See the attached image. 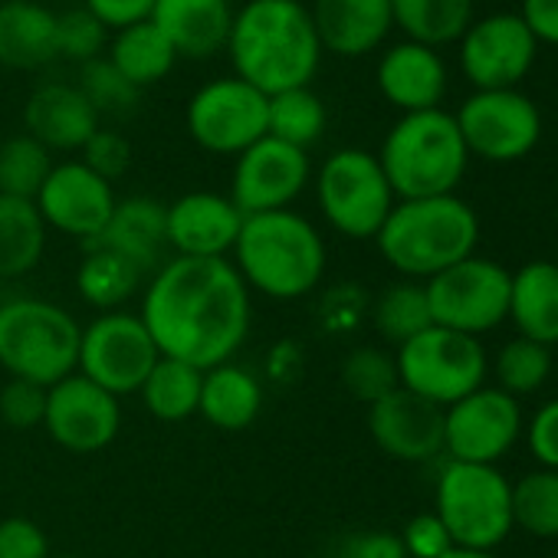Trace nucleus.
<instances>
[{
  "instance_id": "nucleus-42",
  "label": "nucleus",
  "mask_w": 558,
  "mask_h": 558,
  "mask_svg": "<svg viewBox=\"0 0 558 558\" xmlns=\"http://www.w3.org/2000/svg\"><path fill=\"white\" fill-rule=\"evenodd\" d=\"M44 414H47V388L21 378H11L0 388V421L11 430L44 427Z\"/></svg>"
},
{
  "instance_id": "nucleus-10",
  "label": "nucleus",
  "mask_w": 558,
  "mask_h": 558,
  "mask_svg": "<svg viewBox=\"0 0 558 558\" xmlns=\"http://www.w3.org/2000/svg\"><path fill=\"white\" fill-rule=\"evenodd\" d=\"M509 287L512 272L483 256H466L424 283L434 326L473 339L509 319Z\"/></svg>"
},
{
  "instance_id": "nucleus-48",
  "label": "nucleus",
  "mask_w": 558,
  "mask_h": 558,
  "mask_svg": "<svg viewBox=\"0 0 558 558\" xmlns=\"http://www.w3.org/2000/svg\"><path fill=\"white\" fill-rule=\"evenodd\" d=\"M151 4H155V0H83V8L112 34L122 31V27L148 21Z\"/></svg>"
},
{
  "instance_id": "nucleus-43",
  "label": "nucleus",
  "mask_w": 558,
  "mask_h": 558,
  "mask_svg": "<svg viewBox=\"0 0 558 558\" xmlns=\"http://www.w3.org/2000/svg\"><path fill=\"white\" fill-rule=\"evenodd\" d=\"M80 161L112 184V181H119L132 168V142L122 132L99 125L96 135L83 145V158Z\"/></svg>"
},
{
  "instance_id": "nucleus-40",
  "label": "nucleus",
  "mask_w": 558,
  "mask_h": 558,
  "mask_svg": "<svg viewBox=\"0 0 558 558\" xmlns=\"http://www.w3.org/2000/svg\"><path fill=\"white\" fill-rule=\"evenodd\" d=\"M76 86L83 89L89 106L99 112V119L102 116H129L138 109V99H142V89H135L106 57L83 63Z\"/></svg>"
},
{
  "instance_id": "nucleus-27",
  "label": "nucleus",
  "mask_w": 558,
  "mask_h": 558,
  "mask_svg": "<svg viewBox=\"0 0 558 558\" xmlns=\"http://www.w3.org/2000/svg\"><path fill=\"white\" fill-rule=\"evenodd\" d=\"M509 319L522 339L545 349L558 345V263L532 259L512 272Z\"/></svg>"
},
{
  "instance_id": "nucleus-24",
  "label": "nucleus",
  "mask_w": 558,
  "mask_h": 558,
  "mask_svg": "<svg viewBox=\"0 0 558 558\" xmlns=\"http://www.w3.org/2000/svg\"><path fill=\"white\" fill-rule=\"evenodd\" d=\"M148 21L168 37L178 57L207 60L227 50L233 4L230 0H155Z\"/></svg>"
},
{
  "instance_id": "nucleus-49",
  "label": "nucleus",
  "mask_w": 558,
  "mask_h": 558,
  "mask_svg": "<svg viewBox=\"0 0 558 558\" xmlns=\"http://www.w3.org/2000/svg\"><path fill=\"white\" fill-rule=\"evenodd\" d=\"M519 17L538 44L558 47V0H522Z\"/></svg>"
},
{
  "instance_id": "nucleus-3",
  "label": "nucleus",
  "mask_w": 558,
  "mask_h": 558,
  "mask_svg": "<svg viewBox=\"0 0 558 558\" xmlns=\"http://www.w3.org/2000/svg\"><path fill=\"white\" fill-rule=\"evenodd\" d=\"M233 266L246 290L290 303L310 296L326 272V240L293 207L243 217L233 243Z\"/></svg>"
},
{
  "instance_id": "nucleus-25",
  "label": "nucleus",
  "mask_w": 558,
  "mask_h": 558,
  "mask_svg": "<svg viewBox=\"0 0 558 558\" xmlns=\"http://www.w3.org/2000/svg\"><path fill=\"white\" fill-rule=\"evenodd\" d=\"M83 246H102L125 259H132L145 276H151L161 266V253L168 250L165 236V204L155 197H125L116 201V210L102 233Z\"/></svg>"
},
{
  "instance_id": "nucleus-6",
  "label": "nucleus",
  "mask_w": 558,
  "mask_h": 558,
  "mask_svg": "<svg viewBox=\"0 0 558 558\" xmlns=\"http://www.w3.org/2000/svg\"><path fill=\"white\" fill-rule=\"evenodd\" d=\"M83 329L57 303L17 296L0 303V368L11 378L53 388L80 372Z\"/></svg>"
},
{
  "instance_id": "nucleus-12",
  "label": "nucleus",
  "mask_w": 558,
  "mask_h": 558,
  "mask_svg": "<svg viewBox=\"0 0 558 558\" xmlns=\"http://www.w3.org/2000/svg\"><path fill=\"white\" fill-rule=\"evenodd\" d=\"M269 96L243 83L240 76H220L204 83L184 112L191 138L210 155L236 158L266 135Z\"/></svg>"
},
{
  "instance_id": "nucleus-39",
  "label": "nucleus",
  "mask_w": 558,
  "mask_h": 558,
  "mask_svg": "<svg viewBox=\"0 0 558 558\" xmlns=\"http://www.w3.org/2000/svg\"><path fill=\"white\" fill-rule=\"evenodd\" d=\"M342 385L355 401L375 404L385 395H391L395 388H401L398 362H395V355H388L378 345H359L342 362Z\"/></svg>"
},
{
  "instance_id": "nucleus-26",
  "label": "nucleus",
  "mask_w": 558,
  "mask_h": 558,
  "mask_svg": "<svg viewBox=\"0 0 558 558\" xmlns=\"http://www.w3.org/2000/svg\"><path fill=\"white\" fill-rule=\"evenodd\" d=\"M57 57V14L40 0H4L0 4V66L27 73L50 66Z\"/></svg>"
},
{
  "instance_id": "nucleus-23",
  "label": "nucleus",
  "mask_w": 558,
  "mask_h": 558,
  "mask_svg": "<svg viewBox=\"0 0 558 558\" xmlns=\"http://www.w3.org/2000/svg\"><path fill=\"white\" fill-rule=\"evenodd\" d=\"M310 14L323 53L336 57H368L395 27L391 0H313Z\"/></svg>"
},
{
  "instance_id": "nucleus-35",
  "label": "nucleus",
  "mask_w": 558,
  "mask_h": 558,
  "mask_svg": "<svg viewBox=\"0 0 558 558\" xmlns=\"http://www.w3.org/2000/svg\"><path fill=\"white\" fill-rule=\"evenodd\" d=\"M326 102L310 89H290V93H279L269 96V109H266V135L296 145L303 151H310L323 132H326Z\"/></svg>"
},
{
  "instance_id": "nucleus-33",
  "label": "nucleus",
  "mask_w": 558,
  "mask_h": 558,
  "mask_svg": "<svg viewBox=\"0 0 558 558\" xmlns=\"http://www.w3.org/2000/svg\"><path fill=\"white\" fill-rule=\"evenodd\" d=\"M83 250H86V256L76 272L80 296L93 310L116 313L122 303H129L135 296L145 272L132 259H125L112 250H102V246H83Z\"/></svg>"
},
{
  "instance_id": "nucleus-4",
  "label": "nucleus",
  "mask_w": 558,
  "mask_h": 558,
  "mask_svg": "<svg viewBox=\"0 0 558 558\" xmlns=\"http://www.w3.org/2000/svg\"><path fill=\"white\" fill-rule=\"evenodd\" d=\"M375 243L388 266L421 283L473 256L480 243V217L457 194L398 201Z\"/></svg>"
},
{
  "instance_id": "nucleus-38",
  "label": "nucleus",
  "mask_w": 558,
  "mask_h": 558,
  "mask_svg": "<svg viewBox=\"0 0 558 558\" xmlns=\"http://www.w3.org/2000/svg\"><path fill=\"white\" fill-rule=\"evenodd\" d=\"M493 375H496V388L512 395L515 401L522 395H535L548 375H551V352L532 339L515 336L512 342H506L493 362Z\"/></svg>"
},
{
  "instance_id": "nucleus-5",
  "label": "nucleus",
  "mask_w": 558,
  "mask_h": 558,
  "mask_svg": "<svg viewBox=\"0 0 558 558\" xmlns=\"http://www.w3.org/2000/svg\"><path fill=\"white\" fill-rule=\"evenodd\" d=\"M381 171L398 201L453 194L466 174L470 151L457 119L444 109L401 116L381 142Z\"/></svg>"
},
{
  "instance_id": "nucleus-50",
  "label": "nucleus",
  "mask_w": 558,
  "mask_h": 558,
  "mask_svg": "<svg viewBox=\"0 0 558 558\" xmlns=\"http://www.w3.org/2000/svg\"><path fill=\"white\" fill-rule=\"evenodd\" d=\"M440 558H496L493 551H480V548H460V545H453L447 555H440Z\"/></svg>"
},
{
  "instance_id": "nucleus-7",
  "label": "nucleus",
  "mask_w": 558,
  "mask_h": 558,
  "mask_svg": "<svg viewBox=\"0 0 558 558\" xmlns=\"http://www.w3.org/2000/svg\"><path fill=\"white\" fill-rule=\"evenodd\" d=\"M437 519L453 545L493 551L509 538L512 525V483L486 463L450 460L437 476Z\"/></svg>"
},
{
  "instance_id": "nucleus-29",
  "label": "nucleus",
  "mask_w": 558,
  "mask_h": 558,
  "mask_svg": "<svg viewBox=\"0 0 558 558\" xmlns=\"http://www.w3.org/2000/svg\"><path fill=\"white\" fill-rule=\"evenodd\" d=\"M106 60L135 89H145V86H155L165 76H171V70L181 57L174 53L168 37L151 21H142V24H132V27H122L112 34Z\"/></svg>"
},
{
  "instance_id": "nucleus-22",
  "label": "nucleus",
  "mask_w": 558,
  "mask_h": 558,
  "mask_svg": "<svg viewBox=\"0 0 558 558\" xmlns=\"http://www.w3.org/2000/svg\"><path fill=\"white\" fill-rule=\"evenodd\" d=\"M27 135L47 151H83L99 129V112L73 83H44L24 106Z\"/></svg>"
},
{
  "instance_id": "nucleus-8",
  "label": "nucleus",
  "mask_w": 558,
  "mask_h": 558,
  "mask_svg": "<svg viewBox=\"0 0 558 558\" xmlns=\"http://www.w3.org/2000/svg\"><path fill=\"white\" fill-rule=\"evenodd\" d=\"M316 197L329 227L352 240H375L398 204L378 155L365 148L332 151L316 174Z\"/></svg>"
},
{
  "instance_id": "nucleus-45",
  "label": "nucleus",
  "mask_w": 558,
  "mask_h": 558,
  "mask_svg": "<svg viewBox=\"0 0 558 558\" xmlns=\"http://www.w3.org/2000/svg\"><path fill=\"white\" fill-rule=\"evenodd\" d=\"M0 558H50L47 532L27 515L0 519Z\"/></svg>"
},
{
  "instance_id": "nucleus-51",
  "label": "nucleus",
  "mask_w": 558,
  "mask_h": 558,
  "mask_svg": "<svg viewBox=\"0 0 558 558\" xmlns=\"http://www.w3.org/2000/svg\"><path fill=\"white\" fill-rule=\"evenodd\" d=\"M50 558H80V555H50Z\"/></svg>"
},
{
  "instance_id": "nucleus-20",
  "label": "nucleus",
  "mask_w": 558,
  "mask_h": 558,
  "mask_svg": "<svg viewBox=\"0 0 558 558\" xmlns=\"http://www.w3.org/2000/svg\"><path fill=\"white\" fill-rule=\"evenodd\" d=\"M243 214L227 194L187 191L165 207V236L178 256L227 259L240 236Z\"/></svg>"
},
{
  "instance_id": "nucleus-47",
  "label": "nucleus",
  "mask_w": 558,
  "mask_h": 558,
  "mask_svg": "<svg viewBox=\"0 0 558 558\" xmlns=\"http://www.w3.org/2000/svg\"><path fill=\"white\" fill-rule=\"evenodd\" d=\"M336 558H408L398 532L385 529H362L342 538Z\"/></svg>"
},
{
  "instance_id": "nucleus-32",
  "label": "nucleus",
  "mask_w": 558,
  "mask_h": 558,
  "mask_svg": "<svg viewBox=\"0 0 558 558\" xmlns=\"http://www.w3.org/2000/svg\"><path fill=\"white\" fill-rule=\"evenodd\" d=\"M201 381H204V372H201V368L161 355V359L155 362V368L148 372V378L142 381L138 395H142L145 411H148L155 421L181 424V421H187V417L197 414V404H201Z\"/></svg>"
},
{
  "instance_id": "nucleus-34",
  "label": "nucleus",
  "mask_w": 558,
  "mask_h": 558,
  "mask_svg": "<svg viewBox=\"0 0 558 558\" xmlns=\"http://www.w3.org/2000/svg\"><path fill=\"white\" fill-rule=\"evenodd\" d=\"M372 323H375V332L398 349L411 342L414 336L427 332L434 326V316H430L424 283H417V279H398V283L385 287L381 296L375 300Z\"/></svg>"
},
{
  "instance_id": "nucleus-19",
  "label": "nucleus",
  "mask_w": 558,
  "mask_h": 558,
  "mask_svg": "<svg viewBox=\"0 0 558 558\" xmlns=\"http://www.w3.org/2000/svg\"><path fill=\"white\" fill-rule=\"evenodd\" d=\"M368 434L391 460L427 463L444 450V408L408 388H395L368 404Z\"/></svg>"
},
{
  "instance_id": "nucleus-1",
  "label": "nucleus",
  "mask_w": 558,
  "mask_h": 558,
  "mask_svg": "<svg viewBox=\"0 0 558 558\" xmlns=\"http://www.w3.org/2000/svg\"><path fill=\"white\" fill-rule=\"evenodd\" d=\"M142 323L165 359L210 372L250 336V290L230 259L174 256L151 272Z\"/></svg>"
},
{
  "instance_id": "nucleus-44",
  "label": "nucleus",
  "mask_w": 558,
  "mask_h": 558,
  "mask_svg": "<svg viewBox=\"0 0 558 558\" xmlns=\"http://www.w3.org/2000/svg\"><path fill=\"white\" fill-rule=\"evenodd\" d=\"M398 538H401L408 558H440L453 548V538L444 529V522L437 519V512H417L414 519L404 522Z\"/></svg>"
},
{
  "instance_id": "nucleus-21",
  "label": "nucleus",
  "mask_w": 558,
  "mask_h": 558,
  "mask_svg": "<svg viewBox=\"0 0 558 558\" xmlns=\"http://www.w3.org/2000/svg\"><path fill=\"white\" fill-rule=\"evenodd\" d=\"M375 83L378 93L404 116L440 109V99L447 96V63L437 50L404 40L385 50Z\"/></svg>"
},
{
  "instance_id": "nucleus-11",
  "label": "nucleus",
  "mask_w": 558,
  "mask_h": 558,
  "mask_svg": "<svg viewBox=\"0 0 558 558\" xmlns=\"http://www.w3.org/2000/svg\"><path fill=\"white\" fill-rule=\"evenodd\" d=\"M453 119L466 151L496 165L525 158L542 138V112L519 89H473Z\"/></svg>"
},
{
  "instance_id": "nucleus-37",
  "label": "nucleus",
  "mask_w": 558,
  "mask_h": 558,
  "mask_svg": "<svg viewBox=\"0 0 558 558\" xmlns=\"http://www.w3.org/2000/svg\"><path fill=\"white\" fill-rule=\"evenodd\" d=\"M512 525L535 538H558V470H532L512 486Z\"/></svg>"
},
{
  "instance_id": "nucleus-31",
  "label": "nucleus",
  "mask_w": 558,
  "mask_h": 558,
  "mask_svg": "<svg viewBox=\"0 0 558 558\" xmlns=\"http://www.w3.org/2000/svg\"><path fill=\"white\" fill-rule=\"evenodd\" d=\"M391 21L411 44L440 50L473 24V0H391Z\"/></svg>"
},
{
  "instance_id": "nucleus-2",
  "label": "nucleus",
  "mask_w": 558,
  "mask_h": 558,
  "mask_svg": "<svg viewBox=\"0 0 558 558\" xmlns=\"http://www.w3.org/2000/svg\"><path fill=\"white\" fill-rule=\"evenodd\" d=\"M227 53L233 76L263 96L310 86L323 63V44L303 0H246L233 11Z\"/></svg>"
},
{
  "instance_id": "nucleus-41",
  "label": "nucleus",
  "mask_w": 558,
  "mask_h": 558,
  "mask_svg": "<svg viewBox=\"0 0 558 558\" xmlns=\"http://www.w3.org/2000/svg\"><path fill=\"white\" fill-rule=\"evenodd\" d=\"M109 47V31L86 11V8H70L57 14V50L66 60L89 63L99 60L102 50Z\"/></svg>"
},
{
  "instance_id": "nucleus-28",
  "label": "nucleus",
  "mask_w": 558,
  "mask_h": 558,
  "mask_svg": "<svg viewBox=\"0 0 558 558\" xmlns=\"http://www.w3.org/2000/svg\"><path fill=\"white\" fill-rule=\"evenodd\" d=\"M259 411H263V388L253 372L233 362H223L204 372L197 414L210 427L236 434V430H246L259 417Z\"/></svg>"
},
{
  "instance_id": "nucleus-18",
  "label": "nucleus",
  "mask_w": 558,
  "mask_h": 558,
  "mask_svg": "<svg viewBox=\"0 0 558 558\" xmlns=\"http://www.w3.org/2000/svg\"><path fill=\"white\" fill-rule=\"evenodd\" d=\"M34 204L47 227L89 243L109 223L116 210V194L112 184L89 171L83 161H60L53 165Z\"/></svg>"
},
{
  "instance_id": "nucleus-46",
  "label": "nucleus",
  "mask_w": 558,
  "mask_h": 558,
  "mask_svg": "<svg viewBox=\"0 0 558 558\" xmlns=\"http://www.w3.org/2000/svg\"><path fill=\"white\" fill-rule=\"evenodd\" d=\"M525 444L538 466L558 470V398H551L532 414V421L525 424Z\"/></svg>"
},
{
  "instance_id": "nucleus-15",
  "label": "nucleus",
  "mask_w": 558,
  "mask_h": 558,
  "mask_svg": "<svg viewBox=\"0 0 558 558\" xmlns=\"http://www.w3.org/2000/svg\"><path fill=\"white\" fill-rule=\"evenodd\" d=\"M313 178L310 151L287 145L272 135H263L246 151L236 155L230 174V201L240 207L243 217L266 214V210H287L306 191Z\"/></svg>"
},
{
  "instance_id": "nucleus-36",
  "label": "nucleus",
  "mask_w": 558,
  "mask_h": 558,
  "mask_svg": "<svg viewBox=\"0 0 558 558\" xmlns=\"http://www.w3.org/2000/svg\"><path fill=\"white\" fill-rule=\"evenodd\" d=\"M53 151H47L37 138L14 135L0 145V194L37 201L40 187L53 171Z\"/></svg>"
},
{
  "instance_id": "nucleus-30",
  "label": "nucleus",
  "mask_w": 558,
  "mask_h": 558,
  "mask_svg": "<svg viewBox=\"0 0 558 558\" xmlns=\"http://www.w3.org/2000/svg\"><path fill=\"white\" fill-rule=\"evenodd\" d=\"M47 230L34 201L0 194V279H17L40 266Z\"/></svg>"
},
{
  "instance_id": "nucleus-9",
  "label": "nucleus",
  "mask_w": 558,
  "mask_h": 558,
  "mask_svg": "<svg viewBox=\"0 0 558 558\" xmlns=\"http://www.w3.org/2000/svg\"><path fill=\"white\" fill-rule=\"evenodd\" d=\"M401 388L450 408L460 398L483 388L489 359L480 339L430 326L427 332L404 342L395 355Z\"/></svg>"
},
{
  "instance_id": "nucleus-14",
  "label": "nucleus",
  "mask_w": 558,
  "mask_h": 558,
  "mask_svg": "<svg viewBox=\"0 0 558 558\" xmlns=\"http://www.w3.org/2000/svg\"><path fill=\"white\" fill-rule=\"evenodd\" d=\"M525 421L512 395L499 388H476L457 404L444 408V450L457 463H486L496 466L515 440L522 437Z\"/></svg>"
},
{
  "instance_id": "nucleus-13",
  "label": "nucleus",
  "mask_w": 558,
  "mask_h": 558,
  "mask_svg": "<svg viewBox=\"0 0 558 558\" xmlns=\"http://www.w3.org/2000/svg\"><path fill=\"white\" fill-rule=\"evenodd\" d=\"M161 359L151 332L135 313H102L83 329L80 375L106 388L109 395H135L155 362Z\"/></svg>"
},
{
  "instance_id": "nucleus-17",
  "label": "nucleus",
  "mask_w": 558,
  "mask_h": 558,
  "mask_svg": "<svg viewBox=\"0 0 558 558\" xmlns=\"http://www.w3.org/2000/svg\"><path fill=\"white\" fill-rule=\"evenodd\" d=\"M44 430L70 453H99L122 430V404L116 395L76 372L47 388Z\"/></svg>"
},
{
  "instance_id": "nucleus-16",
  "label": "nucleus",
  "mask_w": 558,
  "mask_h": 558,
  "mask_svg": "<svg viewBox=\"0 0 558 558\" xmlns=\"http://www.w3.org/2000/svg\"><path fill=\"white\" fill-rule=\"evenodd\" d=\"M538 53V40L519 14L480 17L460 37V66L473 89H515Z\"/></svg>"
}]
</instances>
